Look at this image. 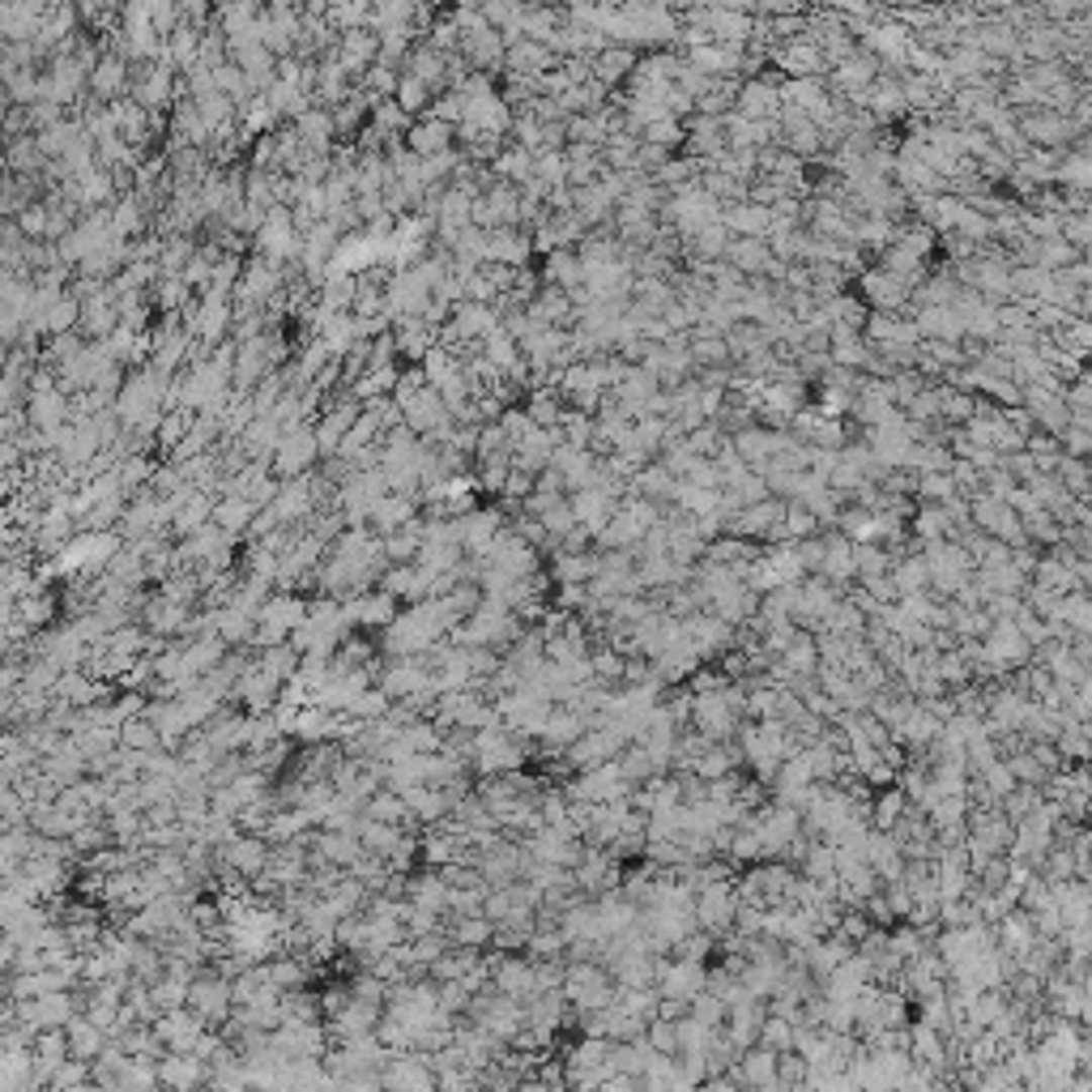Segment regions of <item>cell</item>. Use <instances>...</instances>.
Segmentation results:
<instances>
[{"instance_id": "cell-1", "label": "cell", "mask_w": 1092, "mask_h": 1092, "mask_svg": "<svg viewBox=\"0 0 1092 1092\" xmlns=\"http://www.w3.org/2000/svg\"><path fill=\"white\" fill-rule=\"evenodd\" d=\"M533 738L525 734H516L508 721H495L487 725V730H478L474 734V777H495V773H516V769H525V760H529V747Z\"/></svg>"}, {"instance_id": "cell-2", "label": "cell", "mask_w": 1092, "mask_h": 1092, "mask_svg": "<svg viewBox=\"0 0 1092 1092\" xmlns=\"http://www.w3.org/2000/svg\"><path fill=\"white\" fill-rule=\"evenodd\" d=\"M188 1011H197L209 1028H222L226 1020H231V1011H235L231 977L218 973L214 965H205V969L193 977V986H188Z\"/></svg>"}, {"instance_id": "cell-3", "label": "cell", "mask_w": 1092, "mask_h": 1092, "mask_svg": "<svg viewBox=\"0 0 1092 1092\" xmlns=\"http://www.w3.org/2000/svg\"><path fill=\"white\" fill-rule=\"evenodd\" d=\"M738 905H742V896L738 888L730 884L725 875H713V879H704V884L696 888V917H700V926L708 934H730L734 922H738Z\"/></svg>"}, {"instance_id": "cell-4", "label": "cell", "mask_w": 1092, "mask_h": 1092, "mask_svg": "<svg viewBox=\"0 0 1092 1092\" xmlns=\"http://www.w3.org/2000/svg\"><path fill=\"white\" fill-rule=\"evenodd\" d=\"M738 717H742V708L730 700V687H721V692H692V725L704 738L730 742L742 730Z\"/></svg>"}, {"instance_id": "cell-5", "label": "cell", "mask_w": 1092, "mask_h": 1092, "mask_svg": "<svg viewBox=\"0 0 1092 1092\" xmlns=\"http://www.w3.org/2000/svg\"><path fill=\"white\" fill-rule=\"evenodd\" d=\"M487 564L495 572H508V577H533L542 564H538V547H533L521 529H500L495 533V542L487 551Z\"/></svg>"}, {"instance_id": "cell-6", "label": "cell", "mask_w": 1092, "mask_h": 1092, "mask_svg": "<svg viewBox=\"0 0 1092 1092\" xmlns=\"http://www.w3.org/2000/svg\"><path fill=\"white\" fill-rule=\"evenodd\" d=\"M606 1059H610V1037H581L564 1054L568 1088H593L606 1084Z\"/></svg>"}, {"instance_id": "cell-7", "label": "cell", "mask_w": 1092, "mask_h": 1092, "mask_svg": "<svg viewBox=\"0 0 1092 1092\" xmlns=\"http://www.w3.org/2000/svg\"><path fill=\"white\" fill-rule=\"evenodd\" d=\"M708 986V969L704 961H687V956H675V961H662L658 969V990H662V999H675V1003H687L692 1007V999Z\"/></svg>"}, {"instance_id": "cell-8", "label": "cell", "mask_w": 1092, "mask_h": 1092, "mask_svg": "<svg viewBox=\"0 0 1092 1092\" xmlns=\"http://www.w3.org/2000/svg\"><path fill=\"white\" fill-rule=\"evenodd\" d=\"M17 1015H22L26 1028L39 1037L43 1028H65L73 1015H78V999H73V990H52V994H39V999H22L17 1003Z\"/></svg>"}, {"instance_id": "cell-9", "label": "cell", "mask_w": 1092, "mask_h": 1092, "mask_svg": "<svg viewBox=\"0 0 1092 1092\" xmlns=\"http://www.w3.org/2000/svg\"><path fill=\"white\" fill-rule=\"evenodd\" d=\"M435 1067H431V1054L423 1050H397L389 1067L380 1071V1088H435Z\"/></svg>"}, {"instance_id": "cell-10", "label": "cell", "mask_w": 1092, "mask_h": 1092, "mask_svg": "<svg viewBox=\"0 0 1092 1092\" xmlns=\"http://www.w3.org/2000/svg\"><path fill=\"white\" fill-rule=\"evenodd\" d=\"M401 598L397 593H389V589H368V593H355V598H346V615H351V623L355 627H380L385 631L397 615H401V606H397Z\"/></svg>"}, {"instance_id": "cell-11", "label": "cell", "mask_w": 1092, "mask_h": 1092, "mask_svg": "<svg viewBox=\"0 0 1092 1092\" xmlns=\"http://www.w3.org/2000/svg\"><path fill=\"white\" fill-rule=\"evenodd\" d=\"M155 1032L167 1041V1050H188L193 1054L197 1041L209 1032V1024L201 1020L197 1011H188V1007H176V1011H163L159 1020H155Z\"/></svg>"}, {"instance_id": "cell-12", "label": "cell", "mask_w": 1092, "mask_h": 1092, "mask_svg": "<svg viewBox=\"0 0 1092 1092\" xmlns=\"http://www.w3.org/2000/svg\"><path fill=\"white\" fill-rule=\"evenodd\" d=\"M380 1015H385V1007L363 1003V999H351V1007H341L333 1020H324V1024H329L333 1041H359V1037H368V1032H376Z\"/></svg>"}, {"instance_id": "cell-13", "label": "cell", "mask_w": 1092, "mask_h": 1092, "mask_svg": "<svg viewBox=\"0 0 1092 1092\" xmlns=\"http://www.w3.org/2000/svg\"><path fill=\"white\" fill-rule=\"evenodd\" d=\"M462 521V542H466V555H474V560H487V551L495 542V533L504 529V512H495V508H483V512H462L457 516Z\"/></svg>"}, {"instance_id": "cell-14", "label": "cell", "mask_w": 1092, "mask_h": 1092, "mask_svg": "<svg viewBox=\"0 0 1092 1092\" xmlns=\"http://www.w3.org/2000/svg\"><path fill=\"white\" fill-rule=\"evenodd\" d=\"M589 730V717L581 713V708H572V704H555V713H551V721H547V730H542V747H551V752H542V756H560L564 747H572L577 742L581 734Z\"/></svg>"}, {"instance_id": "cell-15", "label": "cell", "mask_w": 1092, "mask_h": 1092, "mask_svg": "<svg viewBox=\"0 0 1092 1092\" xmlns=\"http://www.w3.org/2000/svg\"><path fill=\"white\" fill-rule=\"evenodd\" d=\"M777 1063H781V1054L756 1041L752 1050H742V1054H738L734 1076H738V1084H752V1088H777V1084H781Z\"/></svg>"}, {"instance_id": "cell-16", "label": "cell", "mask_w": 1092, "mask_h": 1092, "mask_svg": "<svg viewBox=\"0 0 1092 1092\" xmlns=\"http://www.w3.org/2000/svg\"><path fill=\"white\" fill-rule=\"evenodd\" d=\"M854 538H846V533H832V538H823V568H819V577H828L832 585H846V581H858V555H854Z\"/></svg>"}, {"instance_id": "cell-17", "label": "cell", "mask_w": 1092, "mask_h": 1092, "mask_svg": "<svg viewBox=\"0 0 1092 1092\" xmlns=\"http://www.w3.org/2000/svg\"><path fill=\"white\" fill-rule=\"evenodd\" d=\"M410 521H418V504L410 495H385V500H376V508L368 516V529H376L380 538H389V533L406 529Z\"/></svg>"}, {"instance_id": "cell-18", "label": "cell", "mask_w": 1092, "mask_h": 1092, "mask_svg": "<svg viewBox=\"0 0 1092 1092\" xmlns=\"http://www.w3.org/2000/svg\"><path fill=\"white\" fill-rule=\"evenodd\" d=\"M444 934L453 948H491L495 944V922L487 913H470V917H457V913H444Z\"/></svg>"}, {"instance_id": "cell-19", "label": "cell", "mask_w": 1092, "mask_h": 1092, "mask_svg": "<svg viewBox=\"0 0 1092 1092\" xmlns=\"http://www.w3.org/2000/svg\"><path fill=\"white\" fill-rule=\"evenodd\" d=\"M65 1028H69V1050L78 1054V1059H86V1063L99 1059V1054L107 1050V1041H111V1032H107L103 1024H94L86 1011L73 1015V1020H69Z\"/></svg>"}, {"instance_id": "cell-20", "label": "cell", "mask_w": 1092, "mask_h": 1092, "mask_svg": "<svg viewBox=\"0 0 1092 1092\" xmlns=\"http://www.w3.org/2000/svg\"><path fill=\"white\" fill-rule=\"evenodd\" d=\"M257 504L247 500V495H222V500L214 504V521L231 533V538H239V533H247L253 529V521H257Z\"/></svg>"}, {"instance_id": "cell-21", "label": "cell", "mask_w": 1092, "mask_h": 1092, "mask_svg": "<svg viewBox=\"0 0 1092 1092\" xmlns=\"http://www.w3.org/2000/svg\"><path fill=\"white\" fill-rule=\"evenodd\" d=\"M973 521L982 525L990 538H1015V533H1020V516H1015L1003 500H977Z\"/></svg>"}, {"instance_id": "cell-22", "label": "cell", "mask_w": 1092, "mask_h": 1092, "mask_svg": "<svg viewBox=\"0 0 1092 1092\" xmlns=\"http://www.w3.org/2000/svg\"><path fill=\"white\" fill-rule=\"evenodd\" d=\"M253 631H257V610H247L239 602L218 606V636L226 644H247L253 640Z\"/></svg>"}, {"instance_id": "cell-23", "label": "cell", "mask_w": 1092, "mask_h": 1092, "mask_svg": "<svg viewBox=\"0 0 1092 1092\" xmlns=\"http://www.w3.org/2000/svg\"><path fill=\"white\" fill-rule=\"evenodd\" d=\"M312 457H316V435L295 431V435H286L278 444V470L282 474H303L312 466Z\"/></svg>"}, {"instance_id": "cell-24", "label": "cell", "mask_w": 1092, "mask_h": 1092, "mask_svg": "<svg viewBox=\"0 0 1092 1092\" xmlns=\"http://www.w3.org/2000/svg\"><path fill=\"white\" fill-rule=\"evenodd\" d=\"M892 581L900 589V598H909V593H926L930 589V568L922 555H900V560L892 564Z\"/></svg>"}, {"instance_id": "cell-25", "label": "cell", "mask_w": 1092, "mask_h": 1092, "mask_svg": "<svg viewBox=\"0 0 1092 1092\" xmlns=\"http://www.w3.org/2000/svg\"><path fill=\"white\" fill-rule=\"evenodd\" d=\"M209 521H214V500H205V495H193L176 516H171V533L176 538H188V533H197L205 529Z\"/></svg>"}, {"instance_id": "cell-26", "label": "cell", "mask_w": 1092, "mask_h": 1092, "mask_svg": "<svg viewBox=\"0 0 1092 1092\" xmlns=\"http://www.w3.org/2000/svg\"><path fill=\"white\" fill-rule=\"evenodd\" d=\"M385 551H389V564H414L418 551H423V521H410L406 529L389 533Z\"/></svg>"}, {"instance_id": "cell-27", "label": "cell", "mask_w": 1092, "mask_h": 1092, "mask_svg": "<svg viewBox=\"0 0 1092 1092\" xmlns=\"http://www.w3.org/2000/svg\"><path fill=\"white\" fill-rule=\"evenodd\" d=\"M120 742H124V747H137V752H159V747H167V742H163V730H159V725L150 721L145 713L128 717V721L120 725Z\"/></svg>"}, {"instance_id": "cell-28", "label": "cell", "mask_w": 1092, "mask_h": 1092, "mask_svg": "<svg viewBox=\"0 0 1092 1092\" xmlns=\"http://www.w3.org/2000/svg\"><path fill=\"white\" fill-rule=\"evenodd\" d=\"M679 1020H683V1015H654V1020H649V1028H644L649 1046L662 1050V1054H679V1046H683Z\"/></svg>"}, {"instance_id": "cell-29", "label": "cell", "mask_w": 1092, "mask_h": 1092, "mask_svg": "<svg viewBox=\"0 0 1092 1092\" xmlns=\"http://www.w3.org/2000/svg\"><path fill=\"white\" fill-rule=\"evenodd\" d=\"M794 1032H798V1020L769 1011V1020H764V1028H760V1046L785 1054V1050H794Z\"/></svg>"}, {"instance_id": "cell-30", "label": "cell", "mask_w": 1092, "mask_h": 1092, "mask_svg": "<svg viewBox=\"0 0 1092 1092\" xmlns=\"http://www.w3.org/2000/svg\"><path fill=\"white\" fill-rule=\"evenodd\" d=\"M913 807L909 802V794L905 790H888V794H879L875 798V807H871V823L875 828H896V819L905 815Z\"/></svg>"}, {"instance_id": "cell-31", "label": "cell", "mask_w": 1092, "mask_h": 1092, "mask_svg": "<svg viewBox=\"0 0 1092 1092\" xmlns=\"http://www.w3.org/2000/svg\"><path fill=\"white\" fill-rule=\"evenodd\" d=\"M188 986L193 982H184V977H176V973H163L159 982L150 986V994H155L159 1011H176V1007H188Z\"/></svg>"}, {"instance_id": "cell-32", "label": "cell", "mask_w": 1092, "mask_h": 1092, "mask_svg": "<svg viewBox=\"0 0 1092 1092\" xmlns=\"http://www.w3.org/2000/svg\"><path fill=\"white\" fill-rule=\"evenodd\" d=\"M389 708H393V696H389L380 683H372L368 692H363V696L351 704V713H355L359 721H380V717H389Z\"/></svg>"}, {"instance_id": "cell-33", "label": "cell", "mask_w": 1092, "mask_h": 1092, "mask_svg": "<svg viewBox=\"0 0 1092 1092\" xmlns=\"http://www.w3.org/2000/svg\"><path fill=\"white\" fill-rule=\"evenodd\" d=\"M854 555H858V581L862 577H884V572H892V564H896L888 555V547H875V542H858Z\"/></svg>"}, {"instance_id": "cell-34", "label": "cell", "mask_w": 1092, "mask_h": 1092, "mask_svg": "<svg viewBox=\"0 0 1092 1092\" xmlns=\"http://www.w3.org/2000/svg\"><path fill=\"white\" fill-rule=\"evenodd\" d=\"M1059 747L1067 756H1076V760H1084V756H1092V721H1080V725H1067V730L1059 734Z\"/></svg>"}, {"instance_id": "cell-35", "label": "cell", "mask_w": 1092, "mask_h": 1092, "mask_svg": "<svg viewBox=\"0 0 1092 1092\" xmlns=\"http://www.w3.org/2000/svg\"><path fill=\"white\" fill-rule=\"evenodd\" d=\"M470 1003H474V994L466 990L462 977H453V982H439V1007H444V1011H453V1015H466V1011H470Z\"/></svg>"}, {"instance_id": "cell-36", "label": "cell", "mask_w": 1092, "mask_h": 1092, "mask_svg": "<svg viewBox=\"0 0 1092 1092\" xmlns=\"http://www.w3.org/2000/svg\"><path fill=\"white\" fill-rule=\"evenodd\" d=\"M351 999H355V990H351V982H329L320 990V1007H324V1020H333V1015L341 1011V1007H351Z\"/></svg>"}, {"instance_id": "cell-37", "label": "cell", "mask_w": 1092, "mask_h": 1092, "mask_svg": "<svg viewBox=\"0 0 1092 1092\" xmlns=\"http://www.w3.org/2000/svg\"><path fill=\"white\" fill-rule=\"evenodd\" d=\"M431 423H439V401L435 397H418L414 406H410V427H431Z\"/></svg>"}, {"instance_id": "cell-38", "label": "cell", "mask_w": 1092, "mask_h": 1092, "mask_svg": "<svg viewBox=\"0 0 1092 1092\" xmlns=\"http://www.w3.org/2000/svg\"><path fill=\"white\" fill-rule=\"evenodd\" d=\"M145 474H150V466H145V462H128V466H124V474H120V491H124V495H132V491H137V487L145 483Z\"/></svg>"}, {"instance_id": "cell-39", "label": "cell", "mask_w": 1092, "mask_h": 1092, "mask_svg": "<svg viewBox=\"0 0 1092 1092\" xmlns=\"http://www.w3.org/2000/svg\"><path fill=\"white\" fill-rule=\"evenodd\" d=\"M504 491L512 495V500H525V495H533V478H529V470H516V474H508Z\"/></svg>"}]
</instances>
